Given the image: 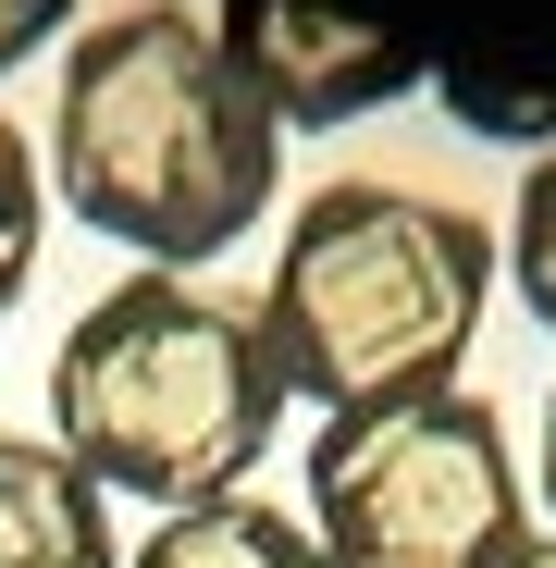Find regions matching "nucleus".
<instances>
[{
	"instance_id": "39448f33",
	"label": "nucleus",
	"mask_w": 556,
	"mask_h": 568,
	"mask_svg": "<svg viewBox=\"0 0 556 568\" xmlns=\"http://www.w3.org/2000/svg\"><path fill=\"white\" fill-rule=\"evenodd\" d=\"M211 38L235 62V87L260 100V124L285 136V124H358V112H384L421 87V62L396 38H371L358 13H322V0H211Z\"/></svg>"
},
{
	"instance_id": "423d86ee",
	"label": "nucleus",
	"mask_w": 556,
	"mask_h": 568,
	"mask_svg": "<svg viewBox=\"0 0 556 568\" xmlns=\"http://www.w3.org/2000/svg\"><path fill=\"white\" fill-rule=\"evenodd\" d=\"M0 568H124L112 495L50 433H0Z\"/></svg>"
},
{
	"instance_id": "9d476101",
	"label": "nucleus",
	"mask_w": 556,
	"mask_h": 568,
	"mask_svg": "<svg viewBox=\"0 0 556 568\" xmlns=\"http://www.w3.org/2000/svg\"><path fill=\"white\" fill-rule=\"evenodd\" d=\"M62 38H74V0H0V74L38 62V50H62Z\"/></svg>"
},
{
	"instance_id": "6e6552de",
	"label": "nucleus",
	"mask_w": 556,
	"mask_h": 568,
	"mask_svg": "<svg viewBox=\"0 0 556 568\" xmlns=\"http://www.w3.org/2000/svg\"><path fill=\"white\" fill-rule=\"evenodd\" d=\"M495 272H507V297L556 334V136L532 149L519 173V199H507V235H495Z\"/></svg>"
},
{
	"instance_id": "0eeeda50",
	"label": "nucleus",
	"mask_w": 556,
	"mask_h": 568,
	"mask_svg": "<svg viewBox=\"0 0 556 568\" xmlns=\"http://www.w3.org/2000/svg\"><path fill=\"white\" fill-rule=\"evenodd\" d=\"M124 568H322L310 519L272 507V495H211V507H173L124 544Z\"/></svg>"
},
{
	"instance_id": "f8f14e48",
	"label": "nucleus",
	"mask_w": 556,
	"mask_h": 568,
	"mask_svg": "<svg viewBox=\"0 0 556 568\" xmlns=\"http://www.w3.org/2000/svg\"><path fill=\"white\" fill-rule=\"evenodd\" d=\"M507 568H556V531H532V544H519V556H507Z\"/></svg>"
},
{
	"instance_id": "7ed1b4c3",
	"label": "nucleus",
	"mask_w": 556,
	"mask_h": 568,
	"mask_svg": "<svg viewBox=\"0 0 556 568\" xmlns=\"http://www.w3.org/2000/svg\"><path fill=\"white\" fill-rule=\"evenodd\" d=\"M285 371L247 297L211 272H124L50 346V445L112 507H211L247 495L285 433Z\"/></svg>"
},
{
	"instance_id": "1a4fd4ad",
	"label": "nucleus",
	"mask_w": 556,
	"mask_h": 568,
	"mask_svg": "<svg viewBox=\"0 0 556 568\" xmlns=\"http://www.w3.org/2000/svg\"><path fill=\"white\" fill-rule=\"evenodd\" d=\"M38 235H50V173H38V136H26L13 112H0V310L26 297Z\"/></svg>"
},
{
	"instance_id": "f257e3e1",
	"label": "nucleus",
	"mask_w": 556,
	"mask_h": 568,
	"mask_svg": "<svg viewBox=\"0 0 556 568\" xmlns=\"http://www.w3.org/2000/svg\"><path fill=\"white\" fill-rule=\"evenodd\" d=\"M50 211L112 235L137 272H211L285 185V136L235 87L211 0H124L74 13L50 87Z\"/></svg>"
},
{
	"instance_id": "f03ea898",
	"label": "nucleus",
	"mask_w": 556,
	"mask_h": 568,
	"mask_svg": "<svg viewBox=\"0 0 556 568\" xmlns=\"http://www.w3.org/2000/svg\"><path fill=\"white\" fill-rule=\"evenodd\" d=\"M247 310L272 334L285 396L322 420L457 396L483 310H495V223L457 199H421V185H384V173H334L285 211Z\"/></svg>"
},
{
	"instance_id": "9b49d317",
	"label": "nucleus",
	"mask_w": 556,
	"mask_h": 568,
	"mask_svg": "<svg viewBox=\"0 0 556 568\" xmlns=\"http://www.w3.org/2000/svg\"><path fill=\"white\" fill-rule=\"evenodd\" d=\"M532 507L556 519V396H544V445H532Z\"/></svg>"
},
{
	"instance_id": "20e7f679",
	"label": "nucleus",
	"mask_w": 556,
	"mask_h": 568,
	"mask_svg": "<svg viewBox=\"0 0 556 568\" xmlns=\"http://www.w3.org/2000/svg\"><path fill=\"white\" fill-rule=\"evenodd\" d=\"M310 544L322 568H507L544 507L507 420L457 384L408 408H346L310 433Z\"/></svg>"
}]
</instances>
